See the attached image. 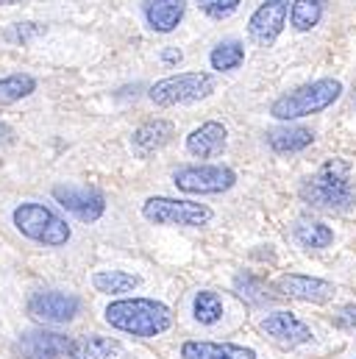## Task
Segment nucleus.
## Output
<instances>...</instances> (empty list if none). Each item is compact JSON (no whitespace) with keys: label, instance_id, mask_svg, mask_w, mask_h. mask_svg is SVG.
Returning a JSON list of instances; mask_svg holds the SVG:
<instances>
[{"label":"nucleus","instance_id":"obj_1","mask_svg":"<svg viewBox=\"0 0 356 359\" xmlns=\"http://www.w3.org/2000/svg\"><path fill=\"white\" fill-rule=\"evenodd\" d=\"M301 198L320 212H348L356 206V181L351 165L343 159H329L315 176L303 181Z\"/></svg>","mask_w":356,"mask_h":359},{"label":"nucleus","instance_id":"obj_2","mask_svg":"<svg viewBox=\"0 0 356 359\" xmlns=\"http://www.w3.org/2000/svg\"><path fill=\"white\" fill-rule=\"evenodd\" d=\"M106 323L134 337H156L173 326V312L156 298H120L106 306Z\"/></svg>","mask_w":356,"mask_h":359},{"label":"nucleus","instance_id":"obj_3","mask_svg":"<svg viewBox=\"0 0 356 359\" xmlns=\"http://www.w3.org/2000/svg\"><path fill=\"white\" fill-rule=\"evenodd\" d=\"M340 95H343V81H337V79H317L312 84H303L298 90L275 97L270 103V114L275 120L292 123V120H301V117H309V114H317V111L329 109L334 100H340Z\"/></svg>","mask_w":356,"mask_h":359},{"label":"nucleus","instance_id":"obj_4","mask_svg":"<svg viewBox=\"0 0 356 359\" xmlns=\"http://www.w3.org/2000/svg\"><path fill=\"white\" fill-rule=\"evenodd\" d=\"M11 220L22 237H28L39 245H48V248H62L73 237L67 220L59 217L45 203H20L11 215Z\"/></svg>","mask_w":356,"mask_h":359},{"label":"nucleus","instance_id":"obj_5","mask_svg":"<svg viewBox=\"0 0 356 359\" xmlns=\"http://www.w3.org/2000/svg\"><path fill=\"white\" fill-rule=\"evenodd\" d=\"M217 87L214 76L212 73H200V70H192V73H176V76H167L162 81H156L148 97L162 106V109H170V106H186V103H198L203 97H209Z\"/></svg>","mask_w":356,"mask_h":359},{"label":"nucleus","instance_id":"obj_6","mask_svg":"<svg viewBox=\"0 0 356 359\" xmlns=\"http://www.w3.org/2000/svg\"><path fill=\"white\" fill-rule=\"evenodd\" d=\"M142 217L156 223V226H206L214 212L206 203L184 201V198H167V195H153L142 203Z\"/></svg>","mask_w":356,"mask_h":359},{"label":"nucleus","instance_id":"obj_7","mask_svg":"<svg viewBox=\"0 0 356 359\" xmlns=\"http://www.w3.org/2000/svg\"><path fill=\"white\" fill-rule=\"evenodd\" d=\"M173 184L186 195H220L237 184V173L226 165H186L173 173Z\"/></svg>","mask_w":356,"mask_h":359},{"label":"nucleus","instance_id":"obj_8","mask_svg":"<svg viewBox=\"0 0 356 359\" xmlns=\"http://www.w3.org/2000/svg\"><path fill=\"white\" fill-rule=\"evenodd\" d=\"M78 312H81V301L73 292L48 290V292H34L28 298V315L45 326L48 323H70Z\"/></svg>","mask_w":356,"mask_h":359},{"label":"nucleus","instance_id":"obj_9","mask_svg":"<svg viewBox=\"0 0 356 359\" xmlns=\"http://www.w3.org/2000/svg\"><path fill=\"white\" fill-rule=\"evenodd\" d=\"M289 17V0H265L248 20V36L254 45L270 48L281 36Z\"/></svg>","mask_w":356,"mask_h":359},{"label":"nucleus","instance_id":"obj_10","mask_svg":"<svg viewBox=\"0 0 356 359\" xmlns=\"http://www.w3.org/2000/svg\"><path fill=\"white\" fill-rule=\"evenodd\" d=\"M53 198L78 220L84 223H95L103 217L106 212V198L103 192L92 189V187H76V184H59L53 187Z\"/></svg>","mask_w":356,"mask_h":359},{"label":"nucleus","instance_id":"obj_11","mask_svg":"<svg viewBox=\"0 0 356 359\" xmlns=\"http://www.w3.org/2000/svg\"><path fill=\"white\" fill-rule=\"evenodd\" d=\"M70 348H73V340L50 329L25 332L17 343V351L22 354V359H62L70 357Z\"/></svg>","mask_w":356,"mask_h":359},{"label":"nucleus","instance_id":"obj_12","mask_svg":"<svg viewBox=\"0 0 356 359\" xmlns=\"http://www.w3.org/2000/svg\"><path fill=\"white\" fill-rule=\"evenodd\" d=\"M278 295L284 298H295V301H306V304H326L334 298V284L326 278H315V276H303V273H287L275 281Z\"/></svg>","mask_w":356,"mask_h":359},{"label":"nucleus","instance_id":"obj_13","mask_svg":"<svg viewBox=\"0 0 356 359\" xmlns=\"http://www.w3.org/2000/svg\"><path fill=\"white\" fill-rule=\"evenodd\" d=\"M259 329L278 346V348H295L312 340V329L295 318L292 312H273L259 323Z\"/></svg>","mask_w":356,"mask_h":359},{"label":"nucleus","instance_id":"obj_14","mask_svg":"<svg viewBox=\"0 0 356 359\" xmlns=\"http://www.w3.org/2000/svg\"><path fill=\"white\" fill-rule=\"evenodd\" d=\"M226 142H228L226 126L217 123V120H206V123H200L198 128L189 131V137H186V151H189L192 156H198V159H212V156L223 154Z\"/></svg>","mask_w":356,"mask_h":359},{"label":"nucleus","instance_id":"obj_15","mask_svg":"<svg viewBox=\"0 0 356 359\" xmlns=\"http://www.w3.org/2000/svg\"><path fill=\"white\" fill-rule=\"evenodd\" d=\"M176 137V126L170 120H148L139 128H134L131 134V148L137 156H151L156 151H162L165 145H170Z\"/></svg>","mask_w":356,"mask_h":359},{"label":"nucleus","instance_id":"obj_16","mask_svg":"<svg viewBox=\"0 0 356 359\" xmlns=\"http://www.w3.org/2000/svg\"><path fill=\"white\" fill-rule=\"evenodd\" d=\"M181 359H256V351L245 346H234V343L186 340L181 346Z\"/></svg>","mask_w":356,"mask_h":359},{"label":"nucleus","instance_id":"obj_17","mask_svg":"<svg viewBox=\"0 0 356 359\" xmlns=\"http://www.w3.org/2000/svg\"><path fill=\"white\" fill-rule=\"evenodd\" d=\"M186 0H148L145 3V20L156 34L176 31L178 22L184 20Z\"/></svg>","mask_w":356,"mask_h":359},{"label":"nucleus","instance_id":"obj_18","mask_svg":"<svg viewBox=\"0 0 356 359\" xmlns=\"http://www.w3.org/2000/svg\"><path fill=\"white\" fill-rule=\"evenodd\" d=\"M267 145L275 151V154H298L303 148H309L315 142V131L306 128V126H278L273 131H267Z\"/></svg>","mask_w":356,"mask_h":359},{"label":"nucleus","instance_id":"obj_19","mask_svg":"<svg viewBox=\"0 0 356 359\" xmlns=\"http://www.w3.org/2000/svg\"><path fill=\"white\" fill-rule=\"evenodd\" d=\"M120 343L100 337V334H87L81 340H73L70 359H120Z\"/></svg>","mask_w":356,"mask_h":359},{"label":"nucleus","instance_id":"obj_20","mask_svg":"<svg viewBox=\"0 0 356 359\" xmlns=\"http://www.w3.org/2000/svg\"><path fill=\"white\" fill-rule=\"evenodd\" d=\"M292 234H295L298 245L306 248V251H320V248H329V245L334 243V231H331L326 223L309 220V217L298 220L295 229H292Z\"/></svg>","mask_w":356,"mask_h":359},{"label":"nucleus","instance_id":"obj_21","mask_svg":"<svg viewBox=\"0 0 356 359\" xmlns=\"http://www.w3.org/2000/svg\"><path fill=\"white\" fill-rule=\"evenodd\" d=\"M139 276L134 273H125V270H97L92 276V287L97 292H106V295H123V292H131L139 287Z\"/></svg>","mask_w":356,"mask_h":359},{"label":"nucleus","instance_id":"obj_22","mask_svg":"<svg viewBox=\"0 0 356 359\" xmlns=\"http://www.w3.org/2000/svg\"><path fill=\"white\" fill-rule=\"evenodd\" d=\"M242 62H245V45L237 42V39L220 42V45H214V50L209 53V65H212V70H217V73H231V70L242 67Z\"/></svg>","mask_w":356,"mask_h":359},{"label":"nucleus","instance_id":"obj_23","mask_svg":"<svg viewBox=\"0 0 356 359\" xmlns=\"http://www.w3.org/2000/svg\"><path fill=\"white\" fill-rule=\"evenodd\" d=\"M323 0H292L289 6V25L295 31H312L323 20Z\"/></svg>","mask_w":356,"mask_h":359},{"label":"nucleus","instance_id":"obj_24","mask_svg":"<svg viewBox=\"0 0 356 359\" xmlns=\"http://www.w3.org/2000/svg\"><path fill=\"white\" fill-rule=\"evenodd\" d=\"M34 90H36V79L28 73H11V76L0 79V109L28 97Z\"/></svg>","mask_w":356,"mask_h":359},{"label":"nucleus","instance_id":"obj_25","mask_svg":"<svg viewBox=\"0 0 356 359\" xmlns=\"http://www.w3.org/2000/svg\"><path fill=\"white\" fill-rule=\"evenodd\" d=\"M192 315L203 326L220 323V318H223V301H220V295L212 292V290H200L195 295V301H192Z\"/></svg>","mask_w":356,"mask_h":359},{"label":"nucleus","instance_id":"obj_26","mask_svg":"<svg viewBox=\"0 0 356 359\" xmlns=\"http://www.w3.org/2000/svg\"><path fill=\"white\" fill-rule=\"evenodd\" d=\"M234 290H237V295L245 298L248 304H265L267 298H270L265 281H259V278L251 276V273H240V276L234 278Z\"/></svg>","mask_w":356,"mask_h":359},{"label":"nucleus","instance_id":"obj_27","mask_svg":"<svg viewBox=\"0 0 356 359\" xmlns=\"http://www.w3.org/2000/svg\"><path fill=\"white\" fill-rule=\"evenodd\" d=\"M242 0H198V8L209 17V20H226L240 8Z\"/></svg>","mask_w":356,"mask_h":359},{"label":"nucleus","instance_id":"obj_28","mask_svg":"<svg viewBox=\"0 0 356 359\" xmlns=\"http://www.w3.org/2000/svg\"><path fill=\"white\" fill-rule=\"evenodd\" d=\"M337 326H343L345 332H354L356 334V306H343L340 315H337Z\"/></svg>","mask_w":356,"mask_h":359},{"label":"nucleus","instance_id":"obj_29","mask_svg":"<svg viewBox=\"0 0 356 359\" xmlns=\"http://www.w3.org/2000/svg\"><path fill=\"white\" fill-rule=\"evenodd\" d=\"M165 59H167V62H181V50H167Z\"/></svg>","mask_w":356,"mask_h":359},{"label":"nucleus","instance_id":"obj_30","mask_svg":"<svg viewBox=\"0 0 356 359\" xmlns=\"http://www.w3.org/2000/svg\"><path fill=\"white\" fill-rule=\"evenodd\" d=\"M17 3H22V0H0V6H17Z\"/></svg>","mask_w":356,"mask_h":359}]
</instances>
